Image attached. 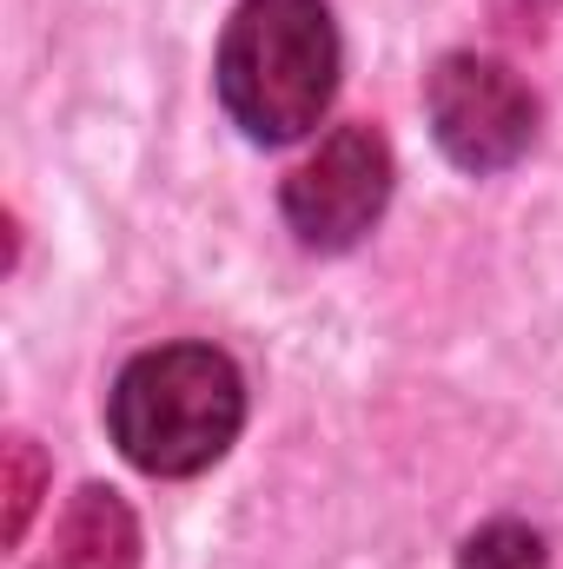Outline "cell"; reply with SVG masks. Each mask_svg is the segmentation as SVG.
Here are the masks:
<instances>
[{
  "mask_svg": "<svg viewBox=\"0 0 563 569\" xmlns=\"http://www.w3.org/2000/svg\"><path fill=\"white\" fill-rule=\"evenodd\" d=\"M219 107L259 146H292L338 93V27L325 0H246L219 40Z\"/></svg>",
  "mask_w": 563,
  "mask_h": 569,
  "instance_id": "obj_1",
  "label": "cell"
},
{
  "mask_svg": "<svg viewBox=\"0 0 563 569\" xmlns=\"http://www.w3.org/2000/svg\"><path fill=\"white\" fill-rule=\"evenodd\" d=\"M113 443L146 477H192L233 450L246 425V385L213 345H159L140 351L113 385Z\"/></svg>",
  "mask_w": 563,
  "mask_h": 569,
  "instance_id": "obj_2",
  "label": "cell"
},
{
  "mask_svg": "<svg viewBox=\"0 0 563 569\" xmlns=\"http://www.w3.org/2000/svg\"><path fill=\"white\" fill-rule=\"evenodd\" d=\"M424 113H431V133L444 146V159L464 172H504L537 140L531 87L504 60H484V53L437 60L431 87H424Z\"/></svg>",
  "mask_w": 563,
  "mask_h": 569,
  "instance_id": "obj_3",
  "label": "cell"
},
{
  "mask_svg": "<svg viewBox=\"0 0 563 569\" xmlns=\"http://www.w3.org/2000/svg\"><path fill=\"white\" fill-rule=\"evenodd\" d=\"M385 199H392V146H385L378 127H358V120L338 127L279 192L292 239L312 246V252L358 246L378 226Z\"/></svg>",
  "mask_w": 563,
  "mask_h": 569,
  "instance_id": "obj_4",
  "label": "cell"
},
{
  "mask_svg": "<svg viewBox=\"0 0 563 569\" xmlns=\"http://www.w3.org/2000/svg\"><path fill=\"white\" fill-rule=\"evenodd\" d=\"M53 563L60 569H134L140 563V523H134V510L113 490L87 483L67 503V517H60Z\"/></svg>",
  "mask_w": 563,
  "mask_h": 569,
  "instance_id": "obj_5",
  "label": "cell"
},
{
  "mask_svg": "<svg viewBox=\"0 0 563 569\" xmlns=\"http://www.w3.org/2000/svg\"><path fill=\"white\" fill-rule=\"evenodd\" d=\"M457 569H544V543L524 523H491V530H477L464 543Z\"/></svg>",
  "mask_w": 563,
  "mask_h": 569,
  "instance_id": "obj_6",
  "label": "cell"
},
{
  "mask_svg": "<svg viewBox=\"0 0 563 569\" xmlns=\"http://www.w3.org/2000/svg\"><path fill=\"white\" fill-rule=\"evenodd\" d=\"M40 483H47V463H40L33 437H7V543L27 537V517L40 503Z\"/></svg>",
  "mask_w": 563,
  "mask_h": 569,
  "instance_id": "obj_7",
  "label": "cell"
},
{
  "mask_svg": "<svg viewBox=\"0 0 563 569\" xmlns=\"http://www.w3.org/2000/svg\"><path fill=\"white\" fill-rule=\"evenodd\" d=\"M47 569H60V563H47Z\"/></svg>",
  "mask_w": 563,
  "mask_h": 569,
  "instance_id": "obj_8",
  "label": "cell"
}]
</instances>
